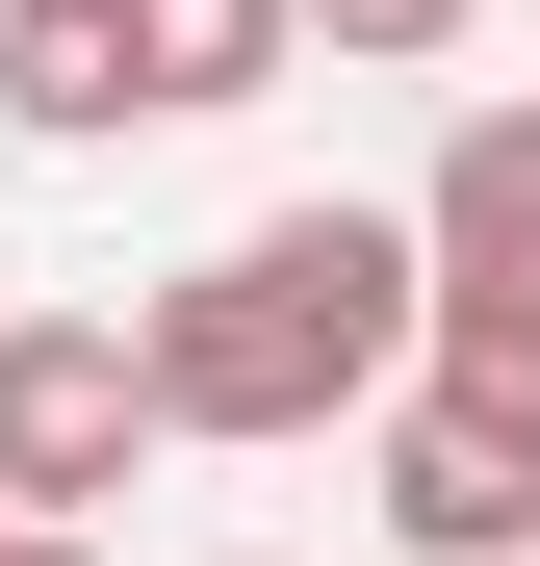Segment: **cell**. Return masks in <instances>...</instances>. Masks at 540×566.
<instances>
[{
    "instance_id": "obj_1",
    "label": "cell",
    "mask_w": 540,
    "mask_h": 566,
    "mask_svg": "<svg viewBox=\"0 0 540 566\" xmlns=\"http://www.w3.org/2000/svg\"><path fill=\"white\" fill-rule=\"evenodd\" d=\"M129 335H155V412H180V438H335V412L412 387L437 232H412V207H257L232 258H180Z\"/></svg>"
},
{
    "instance_id": "obj_2",
    "label": "cell",
    "mask_w": 540,
    "mask_h": 566,
    "mask_svg": "<svg viewBox=\"0 0 540 566\" xmlns=\"http://www.w3.org/2000/svg\"><path fill=\"white\" fill-rule=\"evenodd\" d=\"M180 412H155V335H104V310H27L0 335V515H77V490H129Z\"/></svg>"
},
{
    "instance_id": "obj_3",
    "label": "cell",
    "mask_w": 540,
    "mask_h": 566,
    "mask_svg": "<svg viewBox=\"0 0 540 566\" xmlns=\"http://www.w3.org/2000/svg\"><path fill=\"white\" fill-rule=\"evenodd\" d=\"M387 541L412 566H540V438L464 387H387Z\"/></svg>"
},
{
    "instance_id": "obj_4",
    "label": "cell",
    "mask_w": 540,
    "mask_h": 566,
    "mask_svg": "<svg viewBox=\"0 0 540 566\" xmlns=\"http://www.w3.org/2000/svg\"><path fill=\"white\" fill-rule=\"evenodd\" d=\"M0 129H52V155L155 129V27L129 0H0Z\"/></svg>"
},
{
    "instance_id": "obj_5",
    "label": "cell",
    "mask_w": 540,
    "mask_h": 566,
    "mask_svg": "<svg viewBox=\"0 0 540 566\" xmlns=\"http://www.w3.org/2000/svg\"><path fill=\"white\" fill-rule=\"evenodd\" d=\"M412 232H437V283H540V104H464V129H437Z\"/></svg>"
},
{
    "instance_id": "obj_6",
    "label": "cell",
    "mask_w": 540,
    "mask_h": 566,
    "mask_svg": "<svg viewBox=\"0 0 540 566\" xmlns=\"http://www.w3.org/2000/svg\"><path fill=\"white\" fill-rule=\"evenodd\" d=\"M129 27H155V129H207V104H257L309 52V0H129Z\"/></svg>"
},
{
    "instance_id": "obj_7",
    "label": "cell",
    "mask_w": 540,
    "mask_h": 566,
    "mask_svg": "<svg viewBox=\"0 0 540 566\" xmlns=\"http://www.w3.org/2000/svg\"><path fill=\"white\" fill-rule=\"evenodd\" d=\"M412 387H464V412H515V438H540V283H437Z\"/></svg>"
},
{
    "instance_id": "obj_8",
    "label": "cell",
    "mask_w": 540,
    "mask_h": 566,
    "mask_svg": "<svg viewBox=\"0 0 540 566\" xmlns=\"http://www.w3.org/2000/svg\"><path fill=\"white\" fill-rule=\"evenodd\" d=\"M464 27H489V0H309V52H335V77H437Z\"/></svg>"
},
{
    "instance_id": "obj_9",
    "label": "cell",
    "mask_w": 540,
    "mask_h": 566,
    "mask_svg": "<svg viewBox=\"0 0 540 566\" xmlns=\"http://www.w3.org/2000/svg\"><path fill=\"white\" fill-rule=\"evenodd\" d=\"M0 566H77V515H0Z\"/></svg>"
}]
</instances>
